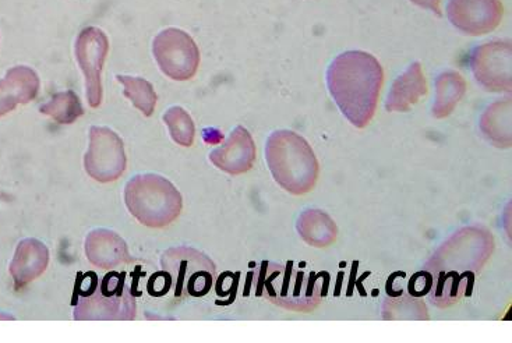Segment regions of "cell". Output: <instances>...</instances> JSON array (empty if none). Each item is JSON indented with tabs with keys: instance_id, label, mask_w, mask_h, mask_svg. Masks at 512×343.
<instances>
[{
	"instance_id": "obj_1",
	"label": "cell",
	"mask_w": 512,
	"mask_h": 343,
	"mask_svg": "<svg viewBox=\"0 0 512 343\" xmlns=\"http://www.w3.org/2000/svg\"><path fill=\"white\" fill-rule=\"evenodd\" d=\"M493 249L492 235L486 229L473 226L455 233L426 264L433 278L430 302L441 309L459 302L468 289L471 291Z\"/></svg>"
},
{
	"instance_id": "obj_2",
	"label": "cell",
	"mask_w": 512,
	"mask_h": 343,
	"mask_svg": "<svg viewBox=\"0 0 512 343\" xmlns=\"http://www.w3.org/2000/svg\"><path fill=\"white\" fill-rule=\"evenodd\" d=\"M383 83V67L372 53L346 51L328 66V91L342 115L358 129L372 122Z\"/></svg>"
},
{
	"instance_id": "obj_3",
	"label": "cell",
	"mask_w": 512,
	"mask_h": 343,
	"mask_svg": "<svg viewBox=\"0 0 512 343\" xmlns=\"http://www.w3.org/2000/svg\"><path fill=\"white\" fill-rule=\"evenodd\" d=\"M256 295L295 313H310L323 299V282L316 272L303 270L302 265L263 263L254 271Z\"/></svg>"
},
{
	"instance_id": "obj_4",
	"label": "cell",
	"mask_w": 512,
	"mask_h": 343,
	"mask_svg": "<svg viewBox=\"0 0 512 343\" xmlns=\"http://www.w3.org/2000/svg\"><path fill=\"white\" fill-rule=\"evenodd\" d=\"M266 161L275 182L293 196L312 192L319 180L320 165L313 148L292 130L271 133Z\"/></svg>"
},
{
	"instance_id": "obj_5",
	"label": "cell",
	"mask_w": 512,
	"mask_h": 343,
	"mask_svg": "<svg viewBox=\"0 0 512 343\" xmlns=\"http://www.w3.org/2000/svg\"><path fill=\"white\" fill-rule=\"evenodd\" d=\"M125 204L141 225L165 228L179 217L183 198L179 190L164 176L140 173L127 182Z\"/></svg>"
},
{
	"instance_id": "obj_6",
	"label": "cell",
	"mask_w": 512,
	"mask_h": 343,
	"mask_svg": "<svg viewBox=\"0 0 512 343\" xmlns=\"http://www.w3.org/2000/svg\"><path fill=\"white\" fill-rule=\"evenodd\" d=\"M87 288L74 307L77 321H132L136 317V299L126 282V274L108 272L104 278L88 272Z\"/></svg>"
},
{
	"instance_id": "obj_7",
	"label": "cell",
	"mask_w": 512,
	"mask_h": 343,
	"mask_svg": "<svg viewBox=\"0 0 512 343\" xmlns=\"http://www.w3.org/2000/svg\"><path fill=\"white\" fill-rule=\"evenodd\" d=\"M162 291L175 299L204 297L213 289L217 267L203 251L193 247H172L161 257Z\"/></svg>"
},
{
	"instance_id": "obj_8",
	"label": "cell",
	"mask_w": 512,
	"mask_h": 343,
	"mask_svg": "<svg viewBox=\"0 0 512 343\" xmlns=\"http://www.w3.org/2000/svg\"><path fill=\"white\" fill-rule=\"evenodd\" d=\"M153 53L161 72L169 79L187 81L199 70V47L186 31L179 28L161 31L154 38Z\"/></svg>"
},
{
	"instance_id": "obj_9",
	"label": "cell",
	"mask_w": 512,
	"mask_h": 343,
	"mask_svg": "<svg viewBox=\"0 0 512 343\" xmlns=\"http://www.w3.org/2000/svg\"><path fill=\"white\" fill-rule=\"evenodd\" d=\"M126 166L125 144L118 133L109 127H91L90 143L84 157L88 176L100 183L115 182L125 173Z\"/></svg>"
},
{
	"instance_id": "obj_10",
	"label": "cell",
	"mask_w": 512,
	"mask_h": 343,
	"mask_svg": "<svg viewBox=\"0 0 512 343\" xmlns=\"http://www.w3.org/2000/svg\"><path fill=\"white\" fill-rule=\"evenodd\" d=\"M511 41L486 42L473 49L471 67L476 81L490 93H511Z\"/></svg>"
},
{
	"instance_id": "obj_11",
	"label": "cell",
	"mask_w": 512,
	"mask_h": 343,
	"mask_svg": "<svg viewBox=\"0 0 512 343\" xmlns=\"http://www.w3.org/2000/svg\"><path fill=\"white\" fill-rule=\"evenodd\" d=\"M108 51L109 41L104 31L97 27L81 30L74 52L86 79L87 101L91 108H98L102 102V69Z\"/></svg>"
},
{
	"instance_id": "obj_12",
	"label": "cell",
	"mask_w": 512,
	"mask_h": 343,
	"mask_svg": "<svg viewBox=\"0 0 512 343\" xmlns=\"http://www.w3.org/2000/svg\"><path fill=\"white\" fill-rule=\"evenodd\" d=\"M504 16L501 0H450L447 17L459 33L480 37L500 26Z\"/></svg>"
},
{
	"instance_id": "obj_13",
	"label": "cell",
	"mask_w": 512,
	"mask_h": 343,
	"mask_svg": "<svg viewBox=\"0 0 512 343\" xmlns=\"http://www.w3.org/2000/svg\"><path fill=\"white\" fill-rule=\"evenodd\" d=\"M210 161L215 168L229 175L249 172L256 161V144L252 134L243 126L235 127L227 141L210 152Z\"/></svg>"
},
{
	"instance_id": "obj_14",
	"label": "cell",
	"mask_w": 512,
	"mask_h": 343,
	"mask_svg": "<svg viewBox=\"0 0 512 343\" xmlns=\"http://www.w3.org/2000/svg\"><path fill=\"white\" fill-rule=\"evenodd\" d=\"M86 256L94 267L112 270L132 261L126 240L111 229H94L86 238Z\"/></svg>"
},
{
	"instance_id": "obj_15",
	"label": "cell",
	"mask_w": 512,
	"mask_h": 343,
	"mask_svg": "<svg viewBox=\"0 0 512 343\" xmlns=\"http://www.w3.org/2000/svg\"><path fill=\"white\" fill-rule=\"evenodd\" d=\"M40 77L28 66H16L7 70L0 80V118L13 112L19 105L28 104L37 98Z\"/></svg>"
},
{
	"instance_id": "obj_16",
	"label": "cell",
	"mask_w": 512,
	"mask_h": 343,
	"mask_svg": "<svg viewBox=\"0 0 512 343\" xmlns=\"http://www.w3.org/2000/svg\"><path fill=\"white\" fill-rule=\"evenodd\" d=\"M48 265L49 250L45 243L33 238L21 240L9 267L16 289H23L40 278Z\"/></svg>"
},
{
	"instance_id": "obj_17",
	"label": "cell",
	"mask_w": 512,
	"mask_h": 343,
	"mask_svg": "<svg viewBox=\"0 0 512 343\" xmlns=\"http://www.w3.org/2000/svg\"><path fill=\"white\" fill-rule=\"evenodd\" d=\"M427 94V83L419 62L412 63L395 79L386 99L388 112H408Z\"/></svg>"
},
{
	"instance_id": "obj_18",
	"label": "cell",
	"mask_w": 512,
	"mask_h": 343,
	"mask_svg": "<svg viewBox=\"0 0 512 343\" xmlns=\"http://www.w3.org/2000/svg\"><path fill=\"white\" fill-rule=\"evenodd\" d=\"M296 231L303 242L316 247V249L333 245L338 236L337 224L334 219L327 212L317 210V208H307L300 212L298 221H296Z\"/></svg>"
},
{
	"instance_id": "obj_19",
	"label": "cell",
	"mask_w": 512,
	"mask_h": 343,
	"mask_svg": "<svg viewBox=\"0 0 512 343\" xmlns=\"http://www.w3.org/2000/svg\"><path fill=\"white\" fill-rule=\"evenodd\" d=\"M480 130L494 147H511V99L494 102L480 116Z\"/></svg>"
},
{
	"instance_id": "obj_20",
	"label": "cell",
	"mask_w": 512,
	"mask_h": 343,
	"mask_svg": "<svg viewBox=\"0 0 512 343\" xmlns=\"http://www.w3.org/2000/svg\"><path fill=\"white\" fill-rule=\"evenodd\" d=\"M466 81L455 70H447L439 74L436 79V98L432 113L436 119H444L450 116L457 108L459 101L464 98Z\"/></svg>"
},
{
	"instance_id": "obj_21",
	"label": "cell",
	"mask_w": 512,
	"mask_h": 343,
	"mask_svg": "<svg viewBox=\"0 0 512 343\" xmlns=\"http://www.w3.org/2000/svg\"><path fill=\"white\" fill-rule=\"evenodd\" d=\"M116 79L125 88L123 94L127 99H130L134 108L139 109L147 118L153 115L158 95L150 81L141 79V77L120 76V74Z\"/></svg>"
},
{
	"instance_id": "obj_22",
	"label": "cell",
	"mask_w": 512,
	"mask_h": 343,
	"mask_svg": "<svg viewBox=\"0 0 512 343\" xmlns=\"http://www.w3.org/2000/svg\"><path fill=\"white\" fill-rule=\"evenodd\" d=\"M40 112L51 116L60 125H72L80 116H83L84 109L76 93L62 91L49 99L47 104L42 105Z\"/></svg>"
},
{
	"instance_id": "obj_23",
	"label": "cell",
	"mask_w": 512,
	"mask_h": 343,
	"mask_svg": "<svg viewBox=\"0 0 512 343\" xmlns=\"http://www.w3.org/2000/svg\"><path fill=\"white\" fill-rule=\"evenodd\" d=\"M164 122L176 144L182 147L193 146L196 127L189 112L180 106H172L165 112Z\"/></svg>"
},
{
	"instance_id": "obj_24",
	"label": "cell",
	"mask_w": 512,
	"mask_h": 343,
	"mask_svg": "<svg viewBox=\"0 0 512 343\" xmlns=\"http://www.w3.org/2000/svg\"><path fill=\"white\" fill-rule=\"evenodd\" d=\"M432 284L433 278L429 271L416 272L409 281L408 293L413 297L429 295Z\"/></svg>"
},
{
	"instance_id": "obj_25",
	"label": "cell",
	"mask_w": 512,
	"mask_h": 343,
	"mask_svg": "<svg viewBox=\"0 0 512 343\" xmlns=\"http://www.w3.org/2000/svg\"><path fill=\"white\" fill-rule=\"evenodd\" d=\"M413 5L422 7V9L430 10V12L441 17V0H411Z\"/></svg>"
}]
</instances>
